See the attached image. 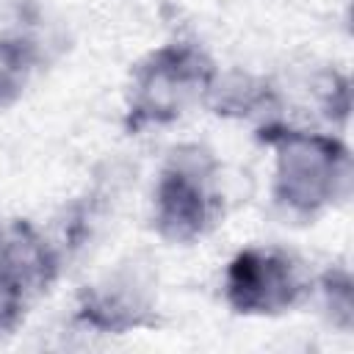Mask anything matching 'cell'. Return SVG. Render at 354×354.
Masks as SVG:
<instances>
[{
    "label": "cell",
    "mask_w": 354,
    "mask_h": 354,
    "mask_svg": "<svg viewBox=\"0 0 354 354\" xmlns=\"http://www.w3.org/2000/svg\"><path fill=\"white\" fill-rule=\"evenodd\" d=\"M55 277V254L25 221L0 224V332H11L28 304Z\"/></svg>",
    "instance_id": "4"
},
{
    "label": "cell",
    "mask_w": 354,
    "mask_h": 354,
    "mask_svg": "<svg viewBox=\"0 0 354 354\" xmlns=\"http://www.w3.org/2000/svg\"><path fill=\"white\" fill-rule=\"evenodd\" d=\"M257 138L279 149L274 183V196L279 205L299 216H313L346 194L348 149L340 141L279 124L263 127Z\"/></svg>",
    "instance_id": "1"
},
{
    "label": "cell",
    "mask_w": 354,
    "mask_h": 354,
    "mask_svg": "<svg viewBox=\"0 0 354 354\" xmlns=\"http://www.w3.org/2000/svg\"><path fill=\"white\" fill-rule=\"evenodd\" d=\"M147 307L138 304L136 299H124L116 290L113 293H100V290H86L80 296V310L77 318L94 329H105V332H124L130 326H141V324H152L149 318H144Z\"/></svg>",
    "instance_id": "6"
},
{
    "label": "cell",
    "mask_w": 354,
    "mask_h": 354,
    "mask_svg": "<svg viewBox=\"0 0 354 354\" xmlns=\"http://www.w3.org/2000/svg\"><path fill=\"white\" fill-rule=\"evenodd\" d=\"M301 290L304 288L290 257L279 252L243 249L227 268L224 293L235 313H282L299 301Z\"/></svg>",
    "instance_id": "5"
},
{
    "label": "cell",
    "mask_w": 354,
    "mask_h": 354,
    "mask_svg": "<svg viewBox=\"0 0 354 354\" xmlns=\"http://www.w3.org/2000/svg\"><path fill=\"white\" fill-rule=\"evenodd\" d=\"M324 293H326V304L340 315L337 324L343 329L351 326V279L346 271L332 268L324 274Z\"/></svg>",
    "instance_id": "8"
},
{
    "label": "cell",
    "mask_w": 354,
    "mask_h": 354,
    "mask_svg": "<svg viewBox=\"0 0 354 354\" xmlns=\"http://www.w3.org/2000/svg\"><path fill=\"white\" fill-rule=\"evenodd\" d=\"M36 61V44L30 36L0 39V108L11 105L22 88L28 66Z\"/></svg>",
    "instance_id": "7"
},
{
    "label": "cell",
    "mask_w": 354,
    "mask_h": 354,
    "mask_svg": "<svg viewBox=\"0 0 354 354\" xmlns=\"http://www.w3.org/2000/svg\"><path fill=\"white\" fill-rule=\"evenodd\" d=\"M216 69L210 58L194 44H169L152 53L133 80L124 127L138 133L147 124H163L183 113V108L210 88Z\"/></svg>",
    "instance_id": "2"
},
{
    "label": "cell",
    "mask_w": 354,
    "mask_h": 354,
    "mask_svg": "<svg viewBox=\"0 0 354 354\" xmlns=\"http://www.w3.org/2000/svg\"><path fill=\"white\" fill-rule=\"evenodd\" d=\"M218 213L213 155L202 147L174 149L155 191L158 232L171 243H191L216 224Z\"/></svg>",
    "instance_id": "3"
}]
</instances>
